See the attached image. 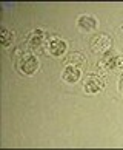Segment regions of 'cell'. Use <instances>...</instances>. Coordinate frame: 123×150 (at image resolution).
Instances as JSON below:
<instances>
[{
	"label": "cell",
	"instance_id": "3",
	"mask_svg": "<svg viewBox=\"0 0 123 150\" xmlns=\"http://www.w3.org/2000/svg\"><path fill=\"white\" fill-rule=\"evenodd\" d=\"M89 47H91L94 53H108L111 47H113V39L106 33H99V34L91 37Z\"/></svg>",
	"mask_w": 123,
	"mask_h": 150
},
{
	"label": "cell",
	"instance_id": "7",
	"mask_svg": "<svg viewBox=\"0 0 123 150\" xmlns=\"http://www.w3.org/2000/svg\"><path fill=\"white\" fill-rule=\"evenodd\" d=\"M77 26H79L80 31L89 33V31H94L99 26V20L91 14H83L77 19Z\"/></svg>",
	"mask_w": 123,
	"mask_h": 150
},
{
	"label": "cell",
	"instance_id": "4",
	"mask_svg": "<svg viewBox=\"0 0 123 150\" xmlns=\"http://www.w3.org/2000/svg\"><path fill=\"white\" fill-rule=\"evenodd\" d=\"M97 68L100 70H115V68H123V56L115 53H105V56L99 60Z\"/></svg>",
	"mask_w": 123,
	"mask_h": 150
},
{
	"label": "cell",
	"instance_id": "2",
	"mask_svg": "<svg viewBox=\"0 0 123 150\" xmlns=\"http://www.w3.org/2000/svg\"><path fill=\"white\" fill-rule=\"evenodd\" d=\"M28 48L32 53H42L43 50H48V40L43 30H34L28 36Z\"/></svg>",
	"mask_w": 123,
	"mask_h": 150
},
{
	"label": "cell",
	"instance_id": "9",
	"mask_svg": "<svg viewBox=\"0 0 123 150\" xmlns=\"http://www.w3.org/2000/svg\"><path fill=\"white\" fill-rule=\"evenodd\" d=\"M85 64H86V57L83 56V54L77 53V51L68 54V57L65 59V65H74L77 68H80V67H83Z\"/></svg>",
	"mask_w": 123,
	"mask_h": 150
},
{
	"label": "cell",
	"instance_id": "11",
	"mask_svg": "<svg viewBox=\"0 0 123 150\" xmlns=\"http://www.w3.org/2000/svg\"><path fill=\"white\" fill-rule=\"evenodd\" d=\"M119 90L123 93V76H122L120 79H119Z\"/></svg>",
	"mask_w": 123,
	"mask_h": 150
},
{
	"label": "cell",
	"instance_id": "6",
	"mask_svg": "<svg viewBox=\"0 0 123 150\" xmlns=\"http://www.w3.org/2000/svg\"><path fill=\"white\" fill-rule=\"evenodd\" d=\"M66 48H68V45H66V42L62 37L54 36V37L48 39V51L52 56H62V54H65Z\"/></svg>",
	"mask_w": 123,
	"mask_h": 150
},
{
	"label": "cell",
	"instance_id": "5",
	"mask_svg": "<svg viewBox=\"0 0 123 150\" xmlns=\"http://www.w3.org/2000/svg\"><path fill=\"white\" fill-rule=\"evenodd\" d=\"M83 88H85V91L89 93V94H96L99 91H102L105 88V82L102 77H99L97 74H89L85 82H83Z\"/></svg>",
	"mask_w": 123,
	"mask_h": 150
},
{
	"label": "cell",
	"instance_id": "10",
	"mask_svg": "<svg viewBox=\"0 0 123 150\" xmlns=\"http://www.w3.org/2000/svg\"><path fill=\"white\" fill-rule=\"evenodd\" d=\"M14 33L13 31H9L8 28H2V33H0V42H2V45L3 47H9L11 43H13V40H14Z\"/></svg>",
	"mask_w": 123,
	"mask_h": 150
},
{
	"label": "cell",
	"instance_id": "8",
	"mask_svg": "<svg viewBox=\"0 0 123 150\" xmlns=\"http://www.w3.org/2000/svg\"><path fill=\"white\" fill-rule=\"evenodd\" d=\"M80 76H82L80 68H77L74 65H65L63 71H62V79L68 84H75L80 79Z\"/></svg>",
	"mask_w": 123,
	"mask_h": 150
},
{
	"label": "cell",
	"instance_id": "1",
	"mask_svg": "<svg viewBox=\"0 0 123 150\" xmlns=\"http://www.w3.org/2000/svg\"><path fill=\"white\" fill-rule=\"evenodd\" d=\"M13 59L15 60V68L23 76H32L38 70V59L28 51L26 47H19L13 53Z\"/></svg>",
	"mask_w": 123,
	"mask_h": 150
}]
</instances>
